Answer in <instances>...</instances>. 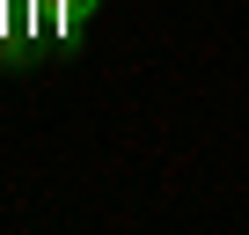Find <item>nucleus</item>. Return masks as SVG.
Segmentation results:
<instances>
[{"mask_svg":"<svg viewBox=\"0 0 249 235\" xmlns=\"http://www.w3.org/2000/svg\"><path fill=\"white\" fill-rule=\"evenodd\" d=\"M95 8H103V0H30V22H37L44 44H73L95 22Z\"/></svg>","mask_w":249,"mask_h":235,"instance_id":"1","label":"nucleus"}]
</instances>
